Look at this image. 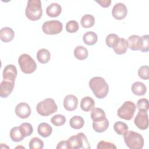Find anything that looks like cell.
<instances>
[{
	"label": "cell",
	"instance_id": "obj_10",
	"mask_svg": "<svg viewBox=\"0 0 149 149\" xmlns=\"http://www.w3.org/2000/svg\"><path fill=\"white\" fill-rule=\"evenodd\" d=\"M113 17L116 20L123 19L127 14L126 6L121 2L116 3L114 5L112 10Z\"/></svg>",
	"mask_w": 149,
	"mask_h": 149
},
{
	"label": "cell",
	"instance_id": "obj_17",
	"mask_svg": "<svg viewBox=\"0 0 149 149\" xmlns=\"http://www.w3.org/2000/svg\"><path fill=\"white\" fill-rule=\"evenodd\" d=\"M62 12V7L58 3H50L46 8L47 15L51 17H56L59 16Z\"/></svg>",
	"mask_w": 149,
	"mask_h": 149
},
{
	"label": "cell",
	"instance_id": "obj_19",
	"mask_svg": "<svg viewBox=\"0 0 149 149\" xmlns=\"http://www.w3.org/2000/svg\"><path fill=\"white\" fill-rule=\"evenodd\" d=\"M95 107V101L91 97H83L80 101V108L84 112H88Z\"/></svg>",
	"mask_w": 149,
	"mask_h": 149
},
{
	"label": "cell",
	"instance_id": "obj_11",
	"mask_svg": "<svg viewBox=\"0 0 149 149\" xmlns=\"http://www.w3.org/2000/svg\"><path fill=\"white\" fill-rule=\"evenodd\" d=\"M128 48L133 51H141L143 45V39L142 37L138 35H132L127 40Z\"/></svg>",
	"mask_w": 149,
	"mask_h": 149
},
{
	"label": "cell",
	"instance_id": "obj_3",
	"mask_svg": "<svg viewBox=\"0 0 149 149\" xmlns=\"http://www.w3.org/2000/svg\"><path fill=\"white\" fill-rule=\"evenodd\" d=\"M124 141L130 149H141L144 144V140L140 133L134 131H127L123 134Z\"/></svg>",
	"mask_w": 149,
	"mask_h": 149
},
{
	"label": "cell",
	"instance_id": "obj_6",
	"mask_svg": "<svg viewBox=\"0 0 149 149\" xmlns=\"http://www.w3.org/2000/svg\"><path fill=\"white\" fill-rule=\"evenodd\" d=\"M69 149L91 148L87 139L83 133H79L70 136L68 139Z\"/></svg>",
	"mask_w": 149,
	"mask_h": 149
},
{
	"label": "cell",
	"instance_id": "obj_23",
	"mask_svg": "<svg viewBox=\"0 0 149 149\" xmlns=\"http://www.w3.org/2000/svg\"><path fill=\"white\" fill-rule=\"evenodd\" d=\"M51 58L50 52L45 48L40 49L37 53V59L41 63H48Z\"/></svg>",
	"mask_w": 149,
	"mask_h": 149
},
{
	"label": "cell",
	"instance_id": "obj_1",
	"mask_svg": "<svg viewBox=\"0 0 149 149\" xmlns=\"http://www.w3.org/2000/svg\"><path fill=\"white\" fill-rule=\"evenodd\" d=\"M88 84L94 95L99 99L104 98L109 92V86L102 77L95 76L91 78Z\"/></svg>",
	"mask_w": 149,
	"mask_h": 149
},
{
	"label": "cell",
	"instance_id": "obj_25",
	"mask_svg": "<svg viewBox=\"0 0 149 149\" xmlns=\"http://www.w3.org/2000/svg\"><path fill=\"white\" fill-rule=\"evenodd\" d=\"M98 40L97 34L94 31H87L84 34L83 36V42L87 45H94Z\"/></svg>",
	"mask_w": 149,
	"mask_h": 149
},
{
	"label": "cell",
	"instance_id": "obj_32",
	"mask_svg": "<svg viewBox=\"0 0 149 149\" xmlns=\"http://www.w3.org/2000/svg\"><path fill=\"white\" fill-rule=\"evenodd\" d=\"M44 147L43 141L38 137L32 138L29 142V148L30 149H41Z\"/></svg>",
	"mask_w": 149,
	"mask_h": 149
},
{
	"label": "cell",
	"instance_id": "obj_31",
	"mask_svg": "<svg viewBox=\"0 0 149 149\" xmlns=\"http://www.w3.org/2000/svg\"><path fill=\"white\" fill-rule=\"evenodd\" d=\"M119 38H120L119 37V36L116 34H114V33L109 34L106 37V39H105L106 44L108 47L113 48L118 43Z\"/></svg>",
	"mask_w": 149,
	"mask_h": 149
},
{
	"label": "cell",
	"instance_id": "obj_39",
	"mask_svg": "<svg viewBox=\"0 0 149 149\" xmlns=\"http://www.w3.org/2000/svg\"><path fill=\"white\" fill-rule=\"evenodd\" d=\"M143 39V48L141 50L143 52H147L149 50V41H148V35L146 34L142 36Z\"/></svg>",
	"mask_w": 149,
	"mask_h": 149
},
{
	"label": "cell",
	"instance_id": "obj_35",
	"mask_svg": "<svg viewBox=\"0 0 149 149\" xmlns=\"http://www.w3.org/2000/svg\"><path fill=\"white\" fill-rule=\"evenodd\" d=\"M79 29L78 22L74 20H71L67 22L66 24V30L70 33L76 32Z\"/></svg>",
	"mask_w": 149,
	"mask_h": 149
},
{
	"label": "cell",
	"instance_id": "obj_9",
	"mask_svg": "<svg viewBox=\"0 0 149 149\" xmlns=\"http://www.w3.org/2000/svg\"><path fill=\"white\" fill-rule=\"evenodd\" d=\"M134 123L140 130H146L148 127V116L147 111L140 110L136 116Z\"/></svg>",
	"mask_w": 149,
	"mask_h": 149
},
{
	"label": "cell",
	"instance_id": "obj_12",
	"mask_svg": "<svg viewBox=\"0 0 149 149\" xmlns=\"http://www.w3.org/2000/svg\"><path fill=\"white\" fill-rule=\"evenodd\" d=\"M16 115L21 119H26L31 114V108L30 105L26 102H20L18 104L15 109Z\"/></svg>",
	"mask_w": 149,
	"mask_h": 149
},
{
	"label": "cell",
	"instance_id": "obj_7",
	"mask_svg": "<svg viewBox=\"0 0 149 149\" xmlns=\"http://www.w3.org/2000/svg\"><path fill=\"white\" fill-rule=\"evenodd\" d=\"M136 109V105L133 102L126 101L124 102L119 108H118L117 111V115L122 119L130 120L133 118Z\"/></svg>",
	"mask_w": 149,
	"mask_h": 149
},
{
	"label": "cell",
	"instance_id": "obj_37",
	"mask_svg": "<svg viewBox=\"0 0 149 149\" xmlns=\"http://www.w3.org/2000/svg\"><path fill=\"white\" fill-rule=\"evenodd\" d=\"M137 107L138 109L147 111L149 109L148 100L146 98H140L137 102Z\"/></svg>",
	"mask_w": 149,
	"mask_h": 149
},
{
	"label": "cell",
	"instance_id": "obj_14",
	"mask_svg": "<svg viewBox=\"0 0 149 149\" xmlns=\"http://www.w3.org/2000/svg\"><path fill=\"white\" fill-rule=\"evenodd\" d=\"M15 86V82L3 80L0 84V96L6 98L12 92Z\"/></svg>",
	"mask_w": 149,
	"mask_h": 149
},
{
	"label": "cell",
	"instance_id": "obj_38",
	"mask_svg": "<svg viewBox=\"0 0 149 149\" xmlns=\"http://www.w3.org/2000/svg\"><path fill=\"white\" fill-rule=\"evenodd\" d=\"M116 148L113 143L104 140L100 141L97 146V149H116Z\"/></svg>",
	"mask_w": 149,
	"mask_h": 149
},
{
	"label": "cell",
	"instance_id": "obj_22",
	"mask_svg": "<svg viewBox=\"0 0 149 149\" xmlns=\"http://www.w3.org/2000/svg\"><path fill=\"white\" fill-rule=\"evenodd\" d=\"M132 91L136 95L142 96L146 93L147 87L143 83L136 81L132 85Z\"/></svg>",
	"mask_w": 149,
	"mask_h": 149
},
{
	"label": "cell",
	"instance_id": "obj_15",
	"mask_svg": "<svg viewBox=\"0 0 149 149\" xmlns=\"http://www.w3.org/2000/svg\"><path fill=\"white\" fill-rule=\"evenodd\" d=\"M78 105V99L73 94L67 95L63 100V107L68 111L75 110Z\"/></svg>",
	"mask_w": 149,
	"mask_h": 149
},
{
	"label": "cell",
	"instance_id": "obj_24",
	"mask_svg": "<svg viewBox=\"0 0 149 149\" xmlns=\"http://www.w3.org/2000/svg\"><path fill=\"white\" fill-rule=\"evenodd\" d=\"M9 135L11 140L15 142H20L25 138L23 135L19 126L12 127L10 130Z\"/></svg>",
	"mask_w": 149,
	"mask_h": 149
},
{
	"label": "cell",
	"instance_id": "obj_18",
	"mask_svg": "<svg viewBox=\"0 0 149 149\" xmlns=\"http://www.w3.org/2000/svg\"><path fill=\"white\" fill-rule=\"evenodd\" d=\"M92 126L94 130L96 132H104L109 127V121L107 118H105L98 121H93Z\"/></svg>",
	"mask_w": 149,
	"mask_h": 149
},
{
	"label": "cell",
	"instance_id": "obj_28",
	"mask_svg": "<svg viewBox=\"0 0 149 149\" xmlns=\"http://www.w3.org/2000/svg\"><path fill=\"white\" fill-rule=\"evenodd\" d=\"M69 125L74 129H80L82 128L84 125V119L80 116H74L70 118Z\"/></svg>",
	"mask_w": 149,
	"mask_h": 149
},
{
	"label": "cell",
	"instance_id": "obj_26",
	"mask_svg": "<svg viewBox=\"0 0 149 149\" xmlns=\"http://www.w3.org/2000/svg\"><path fill=\"white\" fill-rule=\"evenodd\" d=\"M74 56L79 60H84L88 57V52L86 48L82 45L77 46L74 49Z\"/></svg>",
	"mask_w": 149,
	"mask_h": 149
},
{
	"label": "cell",
	"instance_id": "obj_5",
	"mask_svg": "<svg viewBox=\"0 0 149 149\" xmlns=\"http://www.w3.org/2000/svg\"><path fill=\"white\" fill-rule=\"evenodd\" d=\"M18 63L22 72L26 74L32 73L37 69L35 61L30 55L27 54H22L19 56Z\"/></svg>",
	"mask_w": 149,
	"mask_h": 149
},
{
	"label": "cell",
	"instance_id": "obj_29",
	"mask_svg": "<svg viewBox=\"0 0 149 149\" xmlns=\"http://www.w3.org/2000/svg\"><path fill=\"white\" fill-rule=\"evenodd\" d=\"M106 118L104 111L100 108H94L91 109V118L93 121H98Z\"/></svg>",
	"mask_w": 149,
	"mask_h": 149
},
{
	"label": "cell",
	"instance_id": "obj_13",
	"mask_svg": "<svg viewBox=\"0 0 149 149\" xmlns=\"http://www.w3.org/2000/svg\"><path fill=\"white\" fill-rule=\"evenodd\" d=\"M17 74V70L16 66L12 64L6 65L2 72V76L3 80H9L11 81H15L16 77Z\"/></svg>",
	"mask_w": 149,
	"mask_h": 149
},
{
	"label": "cell",
	"instance_id": "obj_41",
	"mask_svg": "<svg viewBox=\"0 0 149 149\" xmlns=\"http://www.w3.org/2000/svg\"><path fill=\"white\" fill-rule=\"evenodd\" d=\"M95 1L103 8H108L111 5V0H101V1L95 0Z\"/></svg>",
	"mask_w": 149,
	"mask_h": 149
},
{
	"label": "cell",
	"instance_id": "obj_36",
	"mask_svg": "<svg viewBox=\"0 0 149 149\" xmlns=\"http://www.w3.org/2000/svg\"><path fill=\"white\" fill-rule=\"evenodd\" d=\"M138 76L143 80H148L149 79V68L147 65L140 67L138 70Z\"/></svg>",
	"mask_w": 149,
	"mask_h": 149
},
{
	"label": "cell",
	"instance_id": "obj_40",
	"mask_svg": "<svg viewBox=\"0 0 149 149\" xmlns=\"http://www.w3.org/2000/svg\"><path fill=\"white\" fill-rule=\"evenodd\" d=\"M56 149H61V148H66V149H69V144H68V140L65 141V140H62L61 141L58 143V144H57V146L56 147Z\"/></svg>",
	"mask_w": 149,
	"mask_h": 149
},
{
	"label": "cell",
	"instance_id": "obj_20",
	"mask_svg": "<svg viewBox=\"0 0 149 149\" xmlns=\"http://www.w3.org/2000/svg\"><path fill=\"white\" fill-rule=\"evenodd\" d=\"M128 48L127 40L120 38L116 45L113 48L114 52L118 55H122L126 52Z\"/></svg>",
	"mask_w": 149,
	"mask_h": 149
},
{
	"label": "cell",
	"instance_id": "obj_30",
	"mask_svg": "<svg viewBox=\"0 0 149 149\" xmlns=\"http://www.w3.org/2000/svg\"><path fill=\"white\" fill-rule=\"evenodd\" d=\"M113 129L115 132L119 135H123L125 133L128 131L129 127L127 125L125 122L118 121L114 123Z\"/></svg>",
	"mask_w": 149,
	"mask_h": 149
},
{
	"label": "cell",
	"instance_id": "obj_8",
	"mask_svg": "<svg viewBox=\"0 0 149 149\" xmlns=\"http://www.w3.org/2000/svg\"><path fill=\"white\" fill-rule=\"evenodd\" d=\"M63 29L62 23L57 20L45 22L42 26V31L48 35H55L60 33Z\"/></svg>",
	"mask_w": 149,
	"mask_h": 149
},
{
	"label": "cell",
	"instance_id": "obj_16",
	"mask_svg": "<svg viewBox=\"0 0 149 149\" xmlns=\"http://www.w3.org/2000/svg\"><path fill=\"white\" fill-rule=\"evenodd\" d=\"M15 37L13 30L9 27H4L0 30V39L4 42L11 41Z\"/></svg>",
	"mask_w": 149,
	"mask_h": 149
},
{
	"label": "cell",
	"instance_id": "obj_33",
	"mask_svg": "<svg viewBox=\"0 0 149 149\" xmlns=\"http://www.w3.org/2000/svg\"><path fill=\"white\" fill-rule=\"evenodd\" d=\"M66 118L61 114H57L53 116L51 119V122L55 126H61L66 122Z\"/></svg>",
	"mask_w": 149,
	"mask_h": 149
},
{
	"label": "cell",
	"instance_id": "obj_21",
	"mask_svg": "<svg viewBox=\"0 0 149 149\" xmlns=\"http://www.w3.org/2000/svg\"><path fill=\"white\" fill-rule=\"evenodd\" d=\"M37 132L41 136L43 137H48L50 136L52 133V127L48 123L42 122L38 125Z\"/></svg>",
	"mask_w": 149,
	"mask_h": 149
},
{
	"label": "cell",
	"instance_id": "obj_34",
	"mask_svg": "<svg viewBox=\"0 0 149 149\" xmlns=\"http://www.w3.org/2000/svg\"><path fill=\"white\" fill-rule=\"evenodd\" d=\"M19 127L24 137L30 136L33 132V126L30 123H27V122L23 123L20 125Z\"/></svg>",
	"mask_w": 149,
	"mask_h": 149
},
{
	"label": "cell",
	"instance_id": "obj_4",
	"mask_svg": "<svg viewBox=\"0 0 149 149\" xmlns=\"http://www.w3.org/2000/svg\"><path fill=\"white\" fill-rule=\"evenodd\" d=\"M58 110V106L54 100L47 98L39 102L36 105L37 113L42 116H48L54 113Z\"/></svg>",
	"mask_w": 149,
	"mask_h": 149
},
{
	"label": "cell",
	"instance_id": "obj_2",
	"mask_svg": "<svg viewBox=\"0 0 149 149\" xmlns=\"http://www.w3.org/2000/svg\"><path fill=\"white\" fill-rule=\"evenodd\" d=\"M27 19L32 21L39 20L42 15V9L40 0H29L25 9Z\"/></svg>",
	"mask_w": 149,
	"mask_h": 149
},
{
	"label": "cell",
	"instance_id": "obj_27",
	"mask_svg": "<svg viewBox=\"0 0 149 149\" xmlns=\"http://www.w3.org/2000/svg\"><path fill=\"white\" fill-rule=\"evenodd\" d=\"M81 25L85 29L93 27L95 23V17L90 14H86L82 16L80 20Z\"/></svg>",
	"mask_w": 149,
	"mask_h": 149
}]
</instances>
